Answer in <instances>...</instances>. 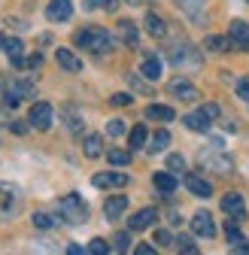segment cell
Returning a JSON list of instances; mask_svg holds the SVG:
<instances>
[{
  "instance_id": "obj_6",
  "label": "cell",
  "mask_w": 249,
  "mask_h": 255,
  "mask_svg": "<svg viewBox=\"0 0 249 255\" xmlns=\"http://www.w3.org/2000/svg\"><path fill=\"white\" fill-rule=\"evenodd\" d=\"M70 15H73L70 0H49V6H46V18L49 21H67Z\"/></svg>"
},
{
  "instance_id": "obj_31",
  "label": "cell",
  "mask_w": 249,
  "mask_h": 255,
  "mask_svg": "<svg viewBox=\"0 0 249 255\" xmlns=\"http://www.w3.org/2000/svg\"><path fill=\"white\" fill-rule=\"evenodd\" d=\"M173 249H176V252H189V255L198 252V246H195L192 237H176V240H173Z\"/></svg>"
},
{
  "instance_id": "obj_10",
  "label": "cell",
  "mask_w": 249,
  "mask_h": 255,
  "mask_svg": "<svg viewBox=\"0 0 249 255\" xmlns=\"http://www.w3.org/2000/svg\"><path fill=\"white\" fill-rule=\"evenodd\" d=\"M155 219H158V213H155L152 207H146V210H140V213H134V216L128 219V228H131V231H146V228L155 225Z\"/></svg>"
},
{
  "instance_id": "obj_39",
  "label": "cell",
  "mask_w": 249,
  "mask_h": 255,
  "mask_svg": "<svg viewBox=\"0 0 249 255\" xmlns=\"http://www.w3.org/2000/svg\"><path fill=\"white\" fill-rule=\"evenodd\" d=\"M201 113H204L207 119H219V113H222V110H219V104H204V107H201Z\"/></svg>"
},
{
  "instance_id": "obj_5",
  "label": "cell",
  "mask_w": 249,
  "mask_h": 255,
  "mask_svg": "<svg viewBox=\"0 0 249 255\" xmlns=\"http://www.w3.org/2000/svg\"><path fill=\"white\" fill-rule=\"evenodd\" d=\"M228 37H231L234 49H243V52H249V24H246V21L234 18V21H231V27H228Z\"/></svg>"
},
{
  "instance_id": "obj_20",
  "label": "cell",
  "mask_w": 249,
  "mask_h": 255,
  "mask_svg": "<svg viewBox=\"0 0 249 255\" xmlns=\"http://www.w3.org/2000/svg\"><path fill=\"white\" fill-rule=\"evenodd\" d=\"M182 122H185V128H189V131H198V134H207L210 125H213V119H207L201 110H198V113H189Z\"/></svg>"
},
{
  "instance_id": "obj_35",
  "label": "cell",
  "mask_w": 249,
  "mask_h": 255,
  "mask_svg": "<svg viewBox=\"0 0 249 255\" xmlns=\"http://www.w3.org/2000/svg\"><path fill=\"white\" fill-rule=\"evenodd\" d=\"M155 243H158V246H173V234L167 228H158V231H155Z\"/></svg>"
},
{
  "instance_id": "obj_1",
  "label": "cell",
  "mask_w": 249,
  "mask_h": 255,
  "mask_svg": "<svg viewBox=\"0 0 249 255\" xmlns=\"http://www.w3.org/2000/svg\"><path fill=\"white\" fill-rule=\"evenodd\" d=\"M73 43H76L79 49L95 52V55H107V52H113V46H116L113 34H110V30H104V27H82L79 34L73 37Z\"/></svg>"
},
{
  "instance_id": "obj_24",
  "label": "cell",
  "mask_w": 249,
  "mask_h": 255,
  "mask_svg": "<svg viewBox=\"0 0 249 255\" xmlns=\"http://www.w3.org/2000/svg\"><path fill=\"white\" fill-rule=\"evenodd\" d=\"M146 119H152V122H173L176 113L170 107H164V104H149L146 107Z\"/></svg>"
},
{
  "instance_id": "obj_16",
  "label": "cell",
  "mask_w": 249,
  "mask_h": 255,
  "mask_svg": "<svg viewBox=\"0 0 249 255\" xmlns=\"http://www.w3.org/2000/svg\"><path fill=\"white\" fill-rule=\"evenodd\" d=\"M119 37H122V43H124V46L137 49V43H140V30H137V24H134V21L122 18V21H119Z\"/></svg>"
},
{
  "instance_id": "obj_7",
  "label": "cell",
  "mask_w": 249,
  "mask_h": 255,
  "mask_svg": "<svg viewBox=\"0 0 249 255\" xmlns=\"http://www.w3.org/2000/svg\"><path fill=\"white\" fill-rule=\"evenodd\" d=\"M192 231L198 234V237H216V222H213V216L210 213H195V219H192Z\"/></svg>"
},
{
  "instance_id": "obj_17",
  "label": "cell",
  "mask_w": 249,
  "mask_h": 255,
  "mask_svg": "<svg viewBox=\"0 0 249 255\" xmlns=\"http://www.w3.org/2000/svg\"><path fill=\"white\" fill-rule=\"evenodd\" d=\"M173 3L189 15L192 21H204V6H207V0H173Z\"/></svg>"
},
{
  "instance_id": "obj_22",
  "label": "cell",
  "mask_w": 249,
  "mask_h": 255,
  "mask_svg": "<svg viewBox=\"0 0 249 255\" xmlns=\"http://www.w3.org/2000/svg\"><path fill=\"white\" fill-rule=\"evenodd\" d=\"M140 73H143V79H149V82L161 79V58H155V55H146V61L140 64Z\"/></svg>"
},
{
  "instance_id": "obj_15",
  "label": "cell",
  "mask_w": 249,
  "mask_h": 255,
  "mask_svg": "<svg viewBox=\"0 0 249 255\" xmlns=\"http://www.w3.org/2000/svg\"><path fill=\"white\" fill-rule=\"evenodd\" d=\"M143 24H146V34L155 37V40H161V37L167 34V21H164L158 12H146V21H143Z\"/></svg>"
},
{
  "instance_id": "obj_2",
  "label": "cell",
  "mask_w": 249,
  "mask_h": 255,
  "mask_svg": "<svg viewBox=\"0 0 249 255\" xmlns=\"http://www.w3.org/2000/svg\"><path fill=\"white\" fill-rule=\"evenodd\" d=\"M58 213L64 222H70V225H79V222L88 219V204L76 195V191H70V195H64L58 201Z\"/></svg>"
},
{
  "instance_id": "obj_19",
  "label": "cell",
  "mask_w": 249,
  "mask_h": 255,
  "mask_svg": "<svg viewBox=\"0 0 249 255\" xmlns=\"http://www.w3.org/2000/svg\"><path fill=\"white\" fill-rule=\"evenodd\" d=\"M124 210H128V198L124 195H113V198H107V204H104V216L113 222V219H119Z\"/></svg>"
},
{
  "instance_id": "obj_28",
  "label": "cell",
  "mask_w": 249,
  "mask_h": 255,
  "mask_svg": "<svg viewBox=\"0 0 249 255\" xmlns=\"http://www.w3.org/2000/svg\"><path fill=\"white\" fill-rule=\"evenodd\" d=\"M107 161L113 167H128L131 164V152H124V149H110L107 152Z\"/></svg>"
},
{
  "instance_id": "obj_3",
  "label": "cell",
  "mask_w": 249,
  "mask_h": 255,
  "mask_svg": "<svg viewBox=\"0 0 249 255\" xmlns=\"http://www.w3.org/2000/svg\"><path fill=\"white\" fill-rule=\"evenodd\" d=\"M170 61H173V67H179V70H185V73L201 70V64H204L201 52H198V49H192L189 43L173 46V49H170Z\"/></svg>"
},
{
  "instance_id": "obj_14",
  "label": "cell",
  "mask_w": 249,
  "mask_h": 255,
  "mask_svg": "<svg viewBox=\"0 0 249 255\" xmlns=\"http://www.w3.org/2000/svg\"><path fill=\"white\" fill-rule=\"evenodd\" d=\"M91 182L98 188H124L128 185V173H98Z\"/></svg>"
},
{
  "instance_id": "obj_41",
  "label": "cell",
  "mask_w": 249,
  "mask_h": 255,
  "mask_svg": "<svg viewBox=\"0 0 249 255\" xmlns=\"http://www.w3.org/2000/svg\"><path fill=\"white\" fill-rule=\"evenodd\" d=\"M40 64H43V55H30V58L24 61V67H30V70H34V67H40Z\"/></svg>"
},
{
  "instance_id": "obj_42",
  "label": "cell",
  "mask_w": 249,
  "mask_h": 255,
  "mask_svg": "<svg viewBox=\"0 0 249 255\" xmlns=\"http://www.w3.org/2000/svg\"><path fill=\"white\" fill-rule=\"evenodd\" d=\"M134 252H137V255H155V246H149V243H140Z\"/></svg>"
},
{
  "instance_id": "obj_30",
  "label": "cell",
  "mask_w": 249,
  "mask_h": 255,
  "mask_svg": "<svg viewBox=\"0 0 249 255\" xmlns=\"http://www.w3.org/2000/svg\"><path fill=\"white\" fill-rule=\"evenodd\" d=\"M113 249H116V252H128V249H131V234H128V231H119V234L113 237Z\"/></svg>"
},
{
  "instance_id": "obj_18",
  "label": "cell",
  "mask_w": 249,
  "mask_h": 255,
  "mask_svg": "<svg viewBox=\"0 0 249 255\" xmlns=\"http://www.w3.org/2000/svg\"><path fill=\"white\" fill-rule=\"evenodd\" d=\"M55 61H58V67H64L67 73H79V70H82V61H79L70 49H58V52H55Z\"/></svg>"
},
{
  "instance_id": "obj_13",
  "label": "cell",
  "mask_w": 249,
  "mask_h": 255,
  "mask_svg": "<svg viewBox=\"0 0 249 255\" xmlns=\"http://www.w3.org/2000/svg\"><path fill=\"white\" fill-rule=\"evenodd\" d=\"M182 182H185V188H189L195 198H210V195H213L210 182H207V179H201L198 173H185V176H182Z\"/></svg>"
},
{
  "instance_id": "obj_37",
  "label": "cell",
  "mask_w": 249,
  "mask_h": 255,
  "mask_svg": "<svg viewBox=\"0 0 249 255\" xmlns=\"http://www.w3.org/2000/svg\"><path fill=\"white\" fill-rule=\"evenodd\" d=\"M107 134H110V137H122V134H124V122H122V119H113V122L107 125Z\"/></svg>"
},
{
  "instance_id": "obj_38",
  "label": "cell",
  "mask_w": 249,
  "mask_h": 255,
  "mask_svg": "<svg viewBox=\"0 0 249 255\" xmlns=\"http://www.w3.org/2000/svg\"><path fill=\"white\" fill-rule=\"evenodd\" d=\"M134 98H131V94H124V91H119V94H113V98H110V104H116V107H128Z\"/></svg>"
},
{
  "instance_id": "obj_43",
  "label": "cell",
  "mask_w": 249,
  "mask_h": 255,
  "mask_svg": "<svg viewBox=\"0 0 249 255\" xmlns=\"http://www.w3.org/2000/svg\"><path fill=\"white\" fill-rule=\"evenodd\" d=\"M128 79H131V85H134V88H137V91H149V88H146V85H143V82H140V79H137V76H128Z\"/></svg>"
},
{
  "instance_id": "obj_27",
  "label": "cell",
  "mask_w": 249,
  "mask_h": 255,
  "mask_svg": "<svg viewBox=\"0 0 249 255\" xmlns=\"http://www.w3.org/2000/svg\"><path fill=\"white\" fill-rule=\"evenodd\" d=\"M167 146H170V131H164V128H161V131H155V134H152V140H149L146 149L155 155V152H164Z\"/></svg>"
},
{
  "instance_id": "obj_33",
  "label": "cell",
  "mask_w": 249,
  "mask_h": 255,
  "mask_svg": "<svg viewBox=\"0 0 249 255\" xmlns=\"http://www.w3.org/2000/svg\"><path fill=\"white\" fill-rule=\"evenodd\" d=\"M167 170L170 173H182L185 170V158L182 155H167Z\"/></svg>"
},
{
  "instance_id": "obj_44",
  "label": "cell",
  "mask_w": 249,
  "mask_h": 255,
  "mask_svg": "<svg viewBox=\"0 0 249 255\" xmlns=\"http://www.w3.org/2000/svg\"><path fill=\"white\" fill-rule=\"evenodd\" d=\"M12 131H15V134H24V131H27V125H21V122H12Z\"/></svg>"
},
{
  "instance_id": "obj_29",
  "label": "cell",
  "mask_w": 249,
  "mask_h": 255,
  "mask_svg": "<svg viewBox=\"0 0 249 255\" xmlns=\"http://www.w3.org/2000/svg\"><path fill=\"white\" fill-rule=\"evenodd\" d=\"M146 140H149L146 125H137V128H131V134H128V143H131V149H140V146H146Z\"/></svg>"
},
{
  "instance_id": "obj_11",
  "label": "cell",
  "mask_w": 249,
  "mask_h": 255,
  "mask_svg": "<svg viewBox=\"0 0 249 255\" xmlns=\"http://www.w3.org/2000/svg\"><path fill=\"white\" fill-rule=\"evenodd\" d=\"M170 91L176 94L179 101H185V104H195V101L201 98V91H198L192 82H185V79H173V82H170Z\"/></svg>"
},
{
  "instance_id": "obj_32",
  "label": "cell",
  "mask_w": 249,
  "mask_h": 255,
  "mask_svg": "<svg viewBox=\"0 0 249 255\" xmlns=\"http://www.w3.org/2000/svg\"><path fill=\"white\" fill-rule=\"evenodd\" d=\"M110 249H113V246H110V243H107L104 237H95V240L88 243V252H95V255H107Z\"/></svg>"
},
{
  "instance_id": "obj_21",
  "label": "cell",
  "mask_w": 249,
  "mask_h": 255,
  "mask_svg": "<svg viewBox=\"0 0 249 255\" xmlns=\"http://www.w3.org/2000/svg\"><path fill=\"white\" fill-rule=\"evenodd\" d=\"M152 182H155V188H158L161 191V195H173V191H176V176L170 173V170H161V173H155L152 176Z\"/></svg>"
},
{
  "instance_id": "obj_8",
  "label": "cell",
  "mask_w": 249,
  "mask_h": 255,
  "mask_svg": "<svg viewBox=\"0 0 249 255\" xmlns=\"http://www.w3.org/2000/svg\"><path fill=\"white\" fill-rule=\"evenodd\" d=\"M240 222L237 219H228L225 222V234H228V243H231V252H249V240L237 231Z\"/></svg>"
},
{
  "instance_id": "obj_4",
  "label": "cell",
  "mask_w": 249,
  "mask_h": 255,
  "mask_svg": "<svg viewBox=\"0 0 249 255\" xmlns=\"http://www.w3.org/2000/svg\"><path fill=\"white\" fill-rule=\"evenodd\" d=\"M52 104H46V101H40V104H34L30 107V113H27V122H30V128H37V131H49L52 128Z\"/></svg>"
},
{
  "instance_id": "obj_40",
  "label": "cell",
  "mask_w": 249,
  "mask_h": 255,
  "mask_svg": "<svg viewBox=\"0 0 249 255\" xmlns=\"http://www.w3.org/2000/svg\"><path fill=\"white\" fill-rule=\"evenodd\" d=\"M237 94L249 104V79H237Z\"/></svg>"
},
{
  "instance_id": "obj_26",
  "label": "cell",
  "mask_w": 249,
  "mask_h": 255,
  "mask_svg": "<svg viewBox=\"0 0 249 255\" xmlns=\"http://www.w3.org/2000/svg\"><path fill=\"white\" fill-rule=\"evenodd\" d=\"M204 49H210V52H216V55H222V52L234 49V43H231V37H219V34H210V37L204 40Z\"/></svg>"
},
{
  "instance_id": "obj_45",
  "label": "cell",
  "mask_w": 249,
  "mask_h": 255,
  "mask_svg": "<svg viewBox=\"0 0 249 255\" xmlns=\"http://www.w3.org/2000/svg\"><path fill=\"white\" fill-rule=\"evenodd\" d=\"M67 252H70V255H82V246H76V243H70V246H67Z\"/></svg>"
},
{
  "instance_id": "obj_12",
  "label": "cell",
  "mask_w": 249,
  "mask_h": 255,
  "mask_svg": "<svg viewBox=\"0 0 249 255\" xmlns=\"http://www.w3.org/2000/svg\"><path fill=\"white\" fill-rule=\"evenodd\" d=\"M222 210H225L231 219H237V222H243V219H246V207H243V198L237 195V191H231V195H225V198H222Z\"/></svg>"
},
{
  "instance_id": "obj_9",
  "label": "cell",
  "mask_w": 249,
  "mask_h": 255,
  "mask_svg": "<svg viewBox=\"0 0 249 255\" xmlns=\"http://www.w3.org/2000/svg\"><path fill=\"white\" fill-rule=\"evenodd\" d=\"M201 164H210L219 173H231V167H234L231 155H219V152H201Z\"/></svg>"
},
{
  "instance_id": "obj_25",
  "label": "cell",
  "mask_w": 249,
  "mask_h": 255,
  "mask_svg": "<svg viewBox=\"0 0 249 255\" xmlns=\"http://www.w3.org/2000/svg\"><path fill=\"white\" fill-rule=\"evenodd\" d=\"M82 152H85L88 158H101V155H104V137H101V134H88V137L82 140Z\"/></svg>"
},
{
  "instance_id": "obj_23",
  "label": "cell",
  "mask_w": 249,
  "mask_h": 255,
  "mask_svg": "<svg viewBox=\"0 0 249 255\" xmlns=\"http://www.w3.org/2000/svg\"><path fill=\"white\" fill-rule=\"evenodd\" d=\"M3 52L9 55V61L15 64V67H24V46H21V40H3Z\"/></svg>"
},
{
  "instance_id": "obj_34",
  "label": "cell",
  "mask_w": 249,
  "mask_h": 255,
  "mask_svg": "<svg viewBox=\"0 0 249 255\" xmlns=\"http://www.w3.org/2000/svg\"><path fill=\"white\" fill-rule=\"evenodd\" d=\"M85 9H116V0H85Z\"/></svg>"
},
{
  "instance_id": "obj_36",
  "label": "cell",
  "mask_w": 249,
  "mask_h": 255,
  "mask_svg": "<svg viewBox=\"0 0 249 255\" xmlns=\"http://www.w3.org/2000/svg\"><path fill=\"white\" fill-rule=\"evenodd\" d=\"M34 225H37V228H52L55 219H52L49 213H34Z\"/></svg>"
}]
</instances>
